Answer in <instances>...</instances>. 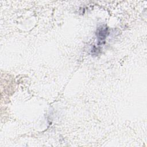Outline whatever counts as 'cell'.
<instances>
[{"label": "cell", "mask_w": 147, "mask_h": 147, "mask_svg": "<svg viewBox=\"0 0 147 147\" xmlns=\"http://www.w3.org/2000/svg\"><path fill=\"white\" fill-rule=\"evenodd\" d=\"M108 33V28L107 27L105 26L100 28L97 31V36L99 41H101L104 40L106 38Z\"/></svg>", "instance_id": "cell-1"}]
</instances>
